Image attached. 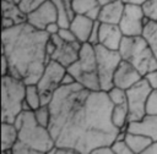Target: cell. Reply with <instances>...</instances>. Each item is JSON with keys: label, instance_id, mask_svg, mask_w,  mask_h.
I'll return each mask as SVG.
<instances>
[{"label": "cell", "instance_id": "6da1fadb", "mask_svg": "<svg viewBox=\"0 0 157 154\" xmlns=\"http://www.w3.org/2000/svg\"><path fill=\"white\" fill-rule=\"evenodd\" d=\"M48 105V130L58 147L91 154L99 145H110L118 136L119 128L112 121L114 104L104 90L87 89L77 82L60 86Z\"/></svg>", "mask_w": 157, "mask_h": 154}, {"label": "cell", "instance_id": "7a4b0ae2", "mask_svg": "<svg viewBox=\"0 0 157 154\" xmlns=\"http://www.w3.org/2000/svg\"><path fill=\"white\" fill-rule=\"evenodd\" d=\"M49 38L50 34L28 22L2 29L1 54L9 60V75L22 79L26 84L37 83L49 62L45 50Z\"/></svg>", "mask_w": 157, "mask_h": 154}, {"label": "cell", "instance_id": "3957f363", "mask_svg": "<svg viewBox=\"0 0 157 154\" xmlns=\"http://www.w3.org/2000/svg\"><path fill=\"white\" fill-rule=\"evenodd\" d=\"M13 123L18 128V139L12 148L13 154H43L54 148L52 133L48 127L37 122L33 110H22Z\"/></svg>", "mask_w": 157, "mask_h": 154}, {"label": "cell", "instance_id": "277c9868", "mask_svg": "<svg viewBox=\"0 0 157 154\" xmlns=\"http://www.w3.org/2000/svg\"><path fill=\"white\" fill-rule=\"evenodd\" d=\"M121 59L134 65L142 76L148 71L157 70V57L151 50L146 39L141 35H124L119 46Z\"/></svg>", "mask_w": 157, "mask_h": 154}, {"label": "cell", "instance_id": "5b68a950", "mask_svg": "<svg viewBox=\"0 0 157 154\" xmlns=\"http://www.w3.org/2000/svg\"><path fill=\"white\" fill-rule=\"evenodd\" d=\"M26 83L12 76H1V121L15 122L23 110Z\"/></svg>", "mask_w": 157, "mask_h": 154}, {"label": "cell", "instance_id": "8992f818", "mask_svg": "<svg viewBox=\"0 0 157 154\" xmlns=\"http://www.w3.org/2000/svg\"><path fill=\"white\" fill-rule=\"evenodd\" d=\"M66 68L75 77L76 82L83 86L85 88L92 90L101 89L98 70H97L96 50L93 44L88 42L82 43L77 60Z\"/></svg>", "mask_w": 157, "mask_h": 154}, {"label": "cell", "instance_id": "52a82bcc", "mask_svg": "<svg viewBox=\"0 0 157 154\" xmlns=\"http://www.w3.org/2000/svg\"><path fill=\"white\" fill-rule=\"evenodd\" d=\"M94 50L101 90L108 92L110 88L114 87L113 77L123 59L119 50H112L101 44H96Z\"/></svg>", "mask_w": 157, "mask_h": 154}, {"label": "cell", "instance_id": "ba28073f", "mask_svg": "<svg viewBox=\"0 0 157 154\" xmlns=\"http://www.w3.org/2000/svg\"><path fill=\"white\" fill-rule=\"evenodd\" d=\"M66 70L67 68L64 65L55 60H50L45 65V68L37 82L42 98V105H48L50 103L55 90L61 86V79Z\"/></svg>", "mask_w": 157, "mask_h": 154}, {"label": "cell", "instance_id": "9c48e42d", "mask_svg": "<svg viewBox=\"0 0 157 154\" xmlns=\"http://www.w3.org/2000/svg\"><path fill=\"white\" fill-rule=\"evenodd\" d=\"M152 92L150 84L144 79H140L132 87L126 89L128 108H129V122L142 119L146 115V101Z\"/></svg>", "mask_w": 157, "mask_h": 154}, {"label": "cell", "instance_id": "30bf717a", "mask_svg": "<svg viewBox=\"0 0 157 154\" xmlns=\"http://www.w3.org/2000/svg\"><path fill=\"white\" fill-rule=\"evenodd\" d=\"M147 21L148 18L145 16L141 5L125 2V9L118 24L124 35L132 37L142 34Z\"/></svg>", "mask_w": 157, "mask_h": 154}, {"label": "cell", "instance_id": "8fae6325", "mask_svg": "<svg viewBox=\"0 0 157 154\" xmlns=\"http://www.w3.org/2000/svg\"><path fill=\"white\" fill-rule=\"evenodd\" d=\"M52 40L55 44V50L50 57V60H55L64 65L65 67H69L72 62H75L78 57L80 49L82 46V43L78 40L75 42H66L64 40L58 33L50 35Z\"/></svg>", "mask_w": 157, "mask_h": 154}, {"label": "cell", "instance_id": "7c38bea8", "mask_svg": "<svg viewBox=\"0 0 157 154\" xmlns=\"http://www.w3.org/2000/svg\"><path fill=\"white\" fill-rule=\"evenodd\" d=\"M27 22L38 29H45V27L53 22H58V10L52 0L44 1L38 9L27 15Z\"/></svg>", "mask_w": 157, "mask_h": 154}, {"label": "cell", "instance_id": "4fadbf2b", "mask_svg": "<svg viewBox=\"0 0 157 154\" xmlns=\"http://www.w3.org/2000/svg\"><path fill=\"white\" fill-rule=\"evenodd\" d=\"M142 73L130 62L121 60V62L119 64L114 77H113V83L115 87L123 88V89H129L130 87H132L135 83H137L140 79H142Z\"/></svg>", "mask_w": 157, "mask_h": 154}, {"label": "cell", "instance_id": "5bb4252c", "mask_svg": "<svg viewBox=\"0 0 157 154\" xmlns=\"http://www.w3.org/2000/svg\"><path fill=\"white\" fill-rule=\"evenodd\" d=\"M123 38H124V34H123L119 24L101 22L98 44H101L108 49H112V50H119Z\"/></svg>", "mask_w": 157, "mask_h": 154}, {"label": "cell", "instance_id": "9a60e30c", "mask_svg": "<svg viewBox=\"0 0 157 154\" xmlns=\"http://www.w3.org/2000/svg\"><path fill=\"white\" fill-rule=\"evenodd\" d=\"M128 131L132 133L144 134L152 141H157V115L146 114L142 119L130 121L128 123Z\"/></svg>", "mask_w": 157, "mask_h": 154}, {"label": "cell", "instance_id": "2e32d148", "mask_svg": "<svg viewBox=\"0 0 157 154\" xmlns=\"http://www.w3.org/2000/svg\"><path fill=\"white\" fill-rule=\"evenodd\" d=\"M94 21L91 20L90 17H87L86 15H78L76 13L71 21H70V29L72 31V33L75 34L76 39L81 43H86L90 39L92 28H93Z\"/></svg>", "mask_w": 157, "mask_h": 154}, {"label": "cell", "instance_id": "e0dca14e", "mask_svg": "<svg viewBox=\"0 0 157 154\" xmlns=\"http://www.w3.org/2000/svg\"><path fill=\"white\" fill-rule=\"evenodd\" d=\"M125 9V2L123 0H112L101 5L98 21L104 23L118 24Z\"/></svg>", "mask_w": 157, "mask_h": 154}, {"label": "cell", "instance_id": "ac0fdd59", "mask_svg": "<svg viewBox=\"0 0 157 154\" xmlns=\"http://www.w3.org/2000/svg\"><path fill=\"white\" fill-rule=\"evenodd\" d=\"M18 139V128L13 122L1 121V152L12 153V148Z\"/></svg>", "mask_w": 157, "mask_h": 154}, {"label": "cell", "instance_id": "d6986e66", "mask_svg": "<svg viewBox=\"0 0 157 154\" xmlns=\"http://www.w3.org/2000/svg\"><path fill=\"white\" fill-rule=\"evenodd\" d=\"M72 10L75 15H86L91 20L96 21L99 16L101 4L98 0H72Z\"/></svg>", "mask_w": 157, "mask_h": 154}, {"label": "cell", "instance_id": "ffe728a7", "mask_svg": "<svg viewBox=\"0 0 157 154\" xmlns=\"http://www.w3.org/2000/svg\"><path fill=\"white\" fill-rule=\"evenodd\" d=\"M125 141L128 145L130 147L132 154H144V152L147 149V147L152 143V139L150 137H146L144 134L139 133H132V132H126L125 134Z\"/></svg>", "mask_w": 157, "mask_h": 154}, {"label": "cell", "instance_id": "44dd1931", "mask_svg": "<svg viewBox=\"0 0 157 154\" xmlns=\"http://www.w3.org/2000/svg\"><path fill=\"white\" fill-rule=\"evenodd\" d=\"M1 10L2 16L13 20L16 24L27 22V15L20 9L17 2H13L11 0H1Z\"/></svg>", "mask_w": 157, "mask_h": 154}, {"label": "cell", "instance_id": "7402d4cb", "mask_svg": "<svg viewBox=\"0 0 157 154\" xmlns=\"http://www.w3.org/2000/svg\"><path fill=\"white\" fill-rule=\"evenodd\" d=\"M42 105V98L38 89L37 83L27 84L26 86V94H25V103L23 110H36Z\"/></svg>", "mask_w": 157, "mask_h": 154}, {"label": "cell", "instance_id": "603a6c76", "mask_svg": "<svg viewBox=\"0 0 157 154\" xmlns=\"http://www.w3.org/2000/svg\"><path fill=\"white\" fill-rule=\"evenodd\" d=\"M112 121H113V123L119 130L120 128H128V123H129V108H128V103L117 104V105L113 106Z\"/></svg>", "mask_w": 157, "mask_h": 154}, {"label": "cell", "instance_id": "cb8c5ba5", "mask_svg": "<svg viewBox=\"0 0 157 154\" xmlns=\"http://www.w3.org/2000/svg\"><path fill=\"white\" fill-rule=\"evenodd\" d=\"M142 37L148 43L151 50L153 51L155 56L157 57V22L156 21H147L142 32Z\"/></svg>", "mask_w": 157, "mask_h": 154}, {"label": "cell", "instance_id": "d4e9b609", "mask_svg": "<svg viewBox=\"0 0 157 154\" xmlns=\"http://www.w3.org/2000/svg\"><path fill=\"white\" fill-rule=\"evenodd\" d=\"M34 117L37 120V122L44 127H48L49 121H50V109L49 105H40L38 109H36L33 111Z\"/></svg>", "mask_w": 157, "mask_h": 154}, {"label": "cell", "instance_id": "484cf974", "mask_svg": "<svg viewBox=\"0 0 157 154\" xmlns=\"http://www.w3.org/2000/svg\"><path fill=\"white\" fill-rule=\"evenodd\" d=\"M108 95H109V99L112 100V103L114 105L117 104H124V103H128V97H126V90L123 89V88H119V87H113L110 88L108 92Z\"/></svg>", "mask_w": 157, "mask_h": 154}, {"label": "cell", "instance_id": "4316f807", "mask_svg": "<svg viewBox=\"0 0 157 154\" xmlns=\"http://www.w3.org/2000/svg\"><path fill=\"white\" fill-rule=\"evenodd\" d=\"M58 10V23L60 24V27H69L70 24V18L67 16L65 5L63 0H52Z\"/></svg>", "mask_w": 157, "mask_h": 154}, {"label": "cell", "instance_id": "83f0119b", "mask_svg": "<svg viewBox=\"0 0 157 154\" xmlns=\"http://www.w3.org/2000/svg\"><path fill=\"white\" fill-rule=\"evenodd\" d=\"M141 6L145 16L150 21L157 22V0H146Z\"/></svg>", "mask_w": 157, "mask_h": 154}, {"label": "cell", "instance_id": "f1b7e54d", "mask_svg": "<svg viewBox=\"0 0 157 154\" xmlns=\"http://www.w3.org/2000/svg\"><path fill=\"white\" fill-rule=\"evenodd\" d=\"M44 1H47V0H20L18 6L26 15H28L32 11H34L36 9H38Z\"/></svg>", "mask_w": 157, "mask_h": 154}, {"label": "cell", "instance_id": "f546056e", "mask_svg": "<svg viewBox=\"0 0 157 154\" xmlns=\"http://www.w3.org/2000/svg\"><path fill=\"white\" fill-rule=\"evenodd\" d=\"M146 114L157 115V89H152L146 101Z\"/></svg>", "mask_w": 157, "mask_h": 154}, {"label": "cell", "instance_id": "4dcf8cb0", "mask_svg": "<svg viewBox=\"0 0 157 154\" xmlns=\"http://www.w3.org/2000/svg\"><path fill=\"white\" fill-rule=\"evenodd\" d=\"M112 149L114 154H132L125 139H115L112 143Z\"/></svg>", "mask_w": 157, "mask_h": 154}, {"label": "cell", "instance_id": "1f68e13d", "mask_svg": "<svg viewBox=\"0 0 157 154\" xmlns=\"http://www.w3.org/2000/svg\"><path fill=\"white\" fill-rule=\"evenodd\" d=\"M144 79L150 84L152 89H157V70L148 71L147 73L144 75Z\"/></svg>", "mask_w": 157, "mask_h": 154}, {"label": "cell", "instance_id": "d6a6232c", "mask_svg": "<svg viewBox=\"0 0 157 154\" xmlns=\"http://www.w3.org/2000/svg\"><path fill=\"white\" fill-rule=\"evenodd\" d=\"M99 26H101V21L96 20V21H94V24H93V28H92V32H91V35H90V39H88V43H91V44H93V45L98 44Z\"/></svg>", "mask_w": 157, "mask_h": 154}, {"label": "cell", "instance_id": "836d02e7", "mask_svg": "<svg viewBox=\"0 0 157 154\" xmlns=\"http://www.w3.org/2000/svg\"><path fill=\"white\" fill-rule=\"evenodd\" d=\"M58 34H59L64 40H66V42H75V40H77L76 37H75V34H74L72 31L70 29V27H60Z\"/></svg>", "mask_w": 157, "mask_h": 154}, {"label": "cell", "instance_id": "e575fe53", "mask_svg": "<svg viewBox=\"0 0 157 154\" xmlns=\"http://www.w3.org/2000/svg\"><path fill=\"white\" fill-rule=\"evenodd\" d=\"M91 154H114L113 149H112V144H105V145H99L97 148H94Z\"/></svg>", "mask_w": 157, "mask_h": 154}, {"label": "cell", "instance_id": "d590c367", "mask_svg": "<svg viewBox=\"0 0 157 154\" xmlns=\"http://www.w3.org/2000/svg\"><path fill=\"white\" fill-rule=\"evenodd\" d=\"M10 72V64H9V60L7 57L1 54V76H5V75H9Z\"/></svg>", "mask_w": 157, "mask_h": 154}, {"label": "cell", "instance_id": "8d00e7d4", "mask_svg": "<svg viewBox=\"0 0 157 154\" xmlns=\"http://www.w3.org/2000/svg\"><path fill=\"white\" fill-rule=\"evenodd\" d=\"M75 82H76L75 77L66 70V72H65L63 79H61V86H70V84H72V83H75Z\"/></svg>", "mask_w": 157, "mask_h": 154}, {"label": "cell", "instance_id": "74e56055", "mask_svg": "<svg viewBox=\"0 0 157 154\" xmlns=\"http://www.w3.org/2000/svg\"><path fill=\"white\" fill-rule=\"evenodd\" d=\"M59 29H60V24L58 23V22H53V23H50V24H48L47 27H45V32L48 33V34H56V33H59Z\"/></svg>", "mask_w": 157, "mask_h": 154}, {"label": "cell", "instance_id": "f35d334b", "mask_svg": "<svg viewBox=\"0 0 157 154\" xmlns=\"http://www.w3.org/2000/svg\"><path fill=\"white\" fill-rule=\"evenodd\" d=\"M16 23L13 22V20L9 18V17H4L2 16V22H1V27L2 29H6V28H11L12 26H15Z\"/></svg>", "mask_w": 157, "mask_h": 154}, {"label": "cell", "instance_id": "ab89813d", "mask_svg": "<svg viewBox=\"0 0 157 154\" xmlns=\"http://www.w3.org/2000/svg\"><path fill=\"white\" fill-rule=\"evenodd\" d=\"M144 154H157V141H152V143L147 147Z\"/></svg>", "mask_w": 157, "mask_h": 154}, {"label": "cell", "instance_id": "60d3db41", "mask_svg": "<svg viewBox=\"0 0 157 154\" xmlns=\"http://www.w3.org/2000/svg\"><path fill=\"white\" fill-rule=\"evenodd\" d=\"M124 2H130V4H139V5H142L146 0H123Z\"/></svg>", "mask_w": 157, "mask_h": 154}, {"label": "cell", "instance_id": "b9f144b4", "mask_svg": "<svg viewBox=\"0 0 157 154\" xmlns=\"http://www.w3.org/2000/svg\"><path fill=\"white\" fill-rule=\"evenodd\" d=\"M99 1V4L102 5V4H105V2H108V1H112V0H98Z\"/></svg>", "mask_w": 157, "mask_h": 154}, {"label": "cell", "instance_id": "7bdbcfd3", "mask_svg": "<svg viewBox=\"0 0 157 154\" xmlns=\"http://www.w3.org/2000/svg\"><path fill=\"white\" fill-rule=\"evenodd\" d=\"M11 1H13V2H17V4H18V1H20V0H11Z\"/></svg>", "mask_w": 157, "mask_h": 154}]
</instances>
